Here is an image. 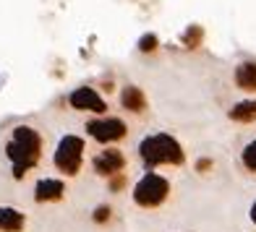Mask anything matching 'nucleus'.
Wrapping results in <instances>:
<instances>
[{
	"instance_id": "obj_1",
	"label": "nucleus",
	"mask_w": 256,
	"mask_h": 232,
	"mask_svg": "<svg viewBox=\"0 0 256 232\" xmlns=\"http://www.w3.org/2000/svg\"><path fill=\"white\" fill-rule=\"evenodd\" d=\"M42 154V136L32 125H16L10 141L6 144V157L14 165V178L24 180L26 172L40 162Z\"/></svg>"
},
{
	"instance_id": "obj_2",
	"label": "nucleus",
	"mask_w": 256,
	"mask_h": 232,
	"mask_svg": "<svg viewBox=\"0 0 256 232\" xmlns=\"http://www.w3.org/2000/svg\"><path fill=\"white\" fill-rule=\"evenodd\" d=\"M138 157H142V162L146 165V170H154V167H162V165L178 167V165L186 162L183 146L170 133L144 136L142 144H138Z\"/></svg>"
},
{
	"instance_id": "obj_3",
	"label": "nucleus",
	"mask_w": 256,
	"mask_h": 232,
	"mask_svg": "<svg viewBox=\"0 0 256 232\" xmlns=\"http://www.w3.org/2000/svg\"><path fill=\"white\" fill-rule=\"evenodd\" d=\"M168 196H170V180L152 170L142 175V180L134 185V204L142 209H157L168 201Z\"/></svg>"
},
{
	"instance_id": "obj_4",
	"label": "nucleus",
	"mask_w": 256,
	"mask_h": 232,
	"mask_svg": "<svg viewBox=\"0 0 256 232\" xmlns=\"http://www.w3.org/2000/svg\"><path fill=\"white\" fill-rule=\"evenodd\" d=\"M84 146L86 144H84L81 136H74V133L63 136L60 141H58V146H55V154H52L55 167L60 170L63 175H68V178L78 175L81 165H84Z\"/></svg>"
},
{
	"instance_id": "obj_5",
	"label": "nucleus",
	"mask_w": 256,
	"mask_h": 232,
	"mask_svg": "<svg viewBox=\"0 0 256 232\" xmlns=\"http://www.w3.org/2000/svg\"><path fill=\"white\" fill-rule=\"evenodd\" d=\"M86 133L94 138L97 144H115V141H123L126 133H128V125L120 118H94L86 123Z\"/></svg>"
},
{
	"instance_id": "obj_6",
	"label": "nucleus",
	"mask_w": 256,
	"mask_h": 232,
	"mask_svg": "<svg viewBox=\"0 0 256 232\" xmlns=\"http://www.w3.org/2000/svg\"><path fill=\"white\" fill-rule=\"evenodd\" d=\"M68 104H71L74 110H81V112H94V115H100V118L108 112V102H104L97 94V89H92V86L74 89L71 94H68Z\"/></svg>"
},
{
	"instance_id": "obj_7",
	"label": "nucleus",
	"mask_w": 256,
	"mask_h": 232,
	"mask_svg": "<svg viewBox=\"0 0 256 232\" xmlns=\"http://www.w3.org/2000/svg\"><path fill=\"white\" fill-rule=\"evenodd\" d=\"M92 167H94L97 175L102 178H112V175H118V172H123L126 167V154L120 152V149H104V152H100L94 159H92Z\"/></svg>"
},
{
	"instance_id": "obj_8",
	"label": "nucleus",
	"mask_w": 256,
	"mask_h": 232,
	"mask_svg": "<svg viewBox=\"0 0 256 232\" xmlns=\"http://www.w3.org/2000/svg\"><path fill=\"white\" fill-rule=\"evenodd\" d=\"M66 196V183L58 178H40L34 185V201L37 204H55Z\"/></svg>"
},
{
	"instance_id": "obj_9",
	"label": "nucleus",
	"mask_w": 256,
	"mask_h": 232,
	"mask_svg": "<svg viewBox=\"0 0 256 232\" xmlns=\"http://www.w3.org/2000/svg\"><path fill=\"white\" fill-rule=\"evenodd\" d=\"M26 225L24 212L14 206H0V232H21Z\"/></svg>"
},
{
	"instance_id": "obj_10",
	"label": "nucleus",
	"mask_w": 256,
	"mask_h": 232,
	"mask_svg": "<svg viewBox=\"0 0 256 232\" xmlns=\"http://www.w3.org/2000/svg\"><path fill=\"white\" fill-rule=\"evenodd\" d=\"M120 104L128 112H144L146 110V97L138 86H123L120 91Z\"/></svg>"
},
{
	"instance_id": "obj_11",
	"label": "nucleus",
	"mask_w": 256,
	"mask_h": 232,
	"mask_svg": "<svg viewBox=\"0 0 256 232\" xmlns=\"http://www.w3.org/2000/svg\"><path fill=\"white\" fill-rule=\"evenodd\" d=\"M236 84L243 91H256V63H240L236 68Z\"/></svg>"
},
{
	"instance_id": "obj_12",
	"label": "nucleus",
	"mask_w": 256,
	"mask_h": 232,
	"mask_svg": "<svg viewBox=\"0 0 256 232\" xmlns=\"http://www.w3.org/2000/svg\"><path fill=\"white\" fill-rule=\"evenodd\" d=\"M230 120H236V123H254L256 120V99L238 102L236 107L230 110Z\"/></svg>"
},
{
	"instance_id": "obj_13",
	"label": "nucleus",
	"mask_w": 256,
	"mask_h": 232,
	"mask_svg": "<svg viewBox=\"0 0 256 232\" xmlns=\"http://www.w3.org/2000/svg\"><path fill=\"white\" fill-rule=\"evenodd\" d=\"M240 159H243V167L251 170V172H256V141L246 144V149H243Z\"/></svg>"
},
{
	"instance_id": "obj_14",
	"label": "nucleus",
	"mask_w": 256,
	"mask_h": 232,
	"mask_svg": "<svg viewBox=\"0 0 256 232\" xmlns=\"http://www.w3.org/2000/svg\"><path fill=\"white\" fill-rule=\"evenodd\" d=\"M138 50L142 52H154L157 50V34H144V37L138 39Z\"/></svg>"
},
{
	"instance_id": "obj_15",
	"label": "nucleus",
	"mask_w": 256,
	"mask_h": 232,
	"mask_svg": "<svg viewBox=\"0 0 256 232\" xmlns=\"http://www.w3.org/2000/svg\"><path fill=\"white\" fill-rule=\"evenodd\" d=\"M199 39H202V26H191L188 31L183 34V42L188 44V47H196V44H199Z\"/></svg>"
},
{
	"instance_id": "obj_16",
	"label": "nucleus",
	"mask_w": 256,
	"mask_h": 232,
	"mask_svg": "<svg viewBox=\"0 0 256 232\" xmlns=\"http://www.w3.org/2000/svg\"><path fill=\"white\" fill-rule=\"evenodd\" d=\"M92 219H94V222L97 225H104V222H108V219H110V206H97L94 209V214H92Z\"/></svg>"
},
{
	"instance_id": "obj_17",
	"label": "nucleus",
	"mask_w": 256,
	"mask_h": 232,
	"mask_svg": "<svg viewBox=\"0 0 256 232\" xmlns=\"http://www.w3.org/2000/svg\"><path fill=\"white\" fill-rule=\"evenodd\" d=\"M108 185H110V191H112V193L123 191V188H126V175H123V172H118V175H112V178L108 180Z\"/></svg>"
},
{
	"instance_id": "obj_18",
	"label": "nucleus",
	"mask_w": 256,
	"mask_h": 232,
	"mask_svg": "<svg viewBox=\"0 0 256 232\" xmlns=\"http://www.w3.org/2000/svg\"><path fill=\"white\" fill-rule=\"evenodd\" d=\"M209 167H212V162H209V159H199V162H196V170H199V172H204Z\"/></svg>"
},
{
	"instance_id": "obj_19",
	"label": "nucleus",
	"mask_w": 256,
	"mask_h": 232,
	"mask_svg": "<svg viewBox=\"0 0 256 232\" xmlns=\"http://www.w3.org/2000/svg\"><path fill=\"white\" fill-rule=\"evenodd\" d=\"M251 222L256 225V201H254V206H251Z\"/></svg>"
}]
</instances>
